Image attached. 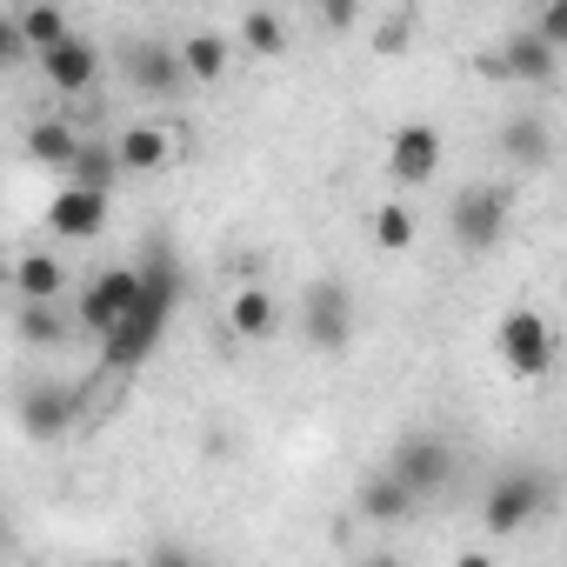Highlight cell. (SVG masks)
Masks as SVG:
<instances>
[{
  "mask_svg": "<svg viewBox=\"0 0 567 567\" xmlns=\"http://www.w3.org/2000/svg\"><path fill=\"white\" fill-rule=\"evenodd\" d=\"M174 301H181V267H174V254H154V260L141 267V288H134L127 315L101 334V374H114V381L134 374V368L161 348V328H167Z\"/></svg>",
  "mask_w": 567,
  "mask_h": 567,
  "instance_id": "cell-1",
  "label": "cell"
},
{
  "mask_svg": "<svg viewBox=\"0 0 567 567\" xmlns=\"http://www.w3.org/2000/svg\"><path fill=\"white\" fill-rule=\"evenodd\" d=\"M540 514H554V481H547L540 467H507V474L487 487V501H481V527H487L494 540L527 534Z\"/></svg>",
  "mask_w": 567,
  "mask_h": 567,
  "instance_id": "cell-2",
  "label": "cell"
},
{
  "mask_svg": "<svg viewBox=\"0 0 567 567\" xmlns=\"http://www.w3.org/2000/svg\"><path fill=\"white\" fill-rule=\"evenodd\" d=\"M447 234L461 254H494L507 234V194L501 187H461L447 200Z\"/></svg>",
  "mask_w": 567,
  "mask_h": 567,
  "instance_id": "cell-3",
  "label": "cell"
},
{
  "mask_svg": "<svg viewBox=\"0 0 567 567\" xmlns=\"http://www.w3.org/2000/svg\"><path fill=\"white\" fill-rule=\"evenodd\" d=\"M501 368L514 381H540L554 368V328L540 308H507L501 315Z\"/></svg>",
  "mask_w": 567,
  "mask_h": 567,
  "instance_id": "cell-4",
  "label": "cell"
},
{
  "mask_svg": "<svg viewBox=\"0 0 567 567\" xmlns=\"http://www.w3.org/2000/svg\"><path fill=\"white\" fill-rule=\"evenodd\" d=\"M301 341L321 348V354H341L354 341V301H348L341 280H315L301 295Z\"/></svg>",
  "mask_w": 567,
  "mask_h": 567,
  "instance_id": "cell-5",
  "label": "cell"
},
{
  "mask_svg": "<svg viewBox=\"0 0 567 567\" xmlns=\"http://www.w3.org/2000/svg\"><path fill=\"white\" fill-rule=\"evenodd\" d=\"M388 474H394L414 501H427V494L447 487V474H454V447H447L441 434H408V441L388 454Z\"/></svg>",
  "mask_w": 567,
  "mask_h": 567,
  "instance_id": "cell-6",
  "label": "cell"
},
{
  "mask_svg": "<svg viewBox=\"0 0 567 567\" xmlns=\"http://www.w3.org/2000/svg\"><path fill=\"white\" fill-rule=\"evenodd\" d=\"M34 61H41V81H48L54 94H87V87L101 81V48H94L87 34H68V41L41 48Z\"/></svg>",
  "mask_w": 567,
  "mask_h": 567,
  "instance_id": "cell-7",
  "label": "cell"
},
{
  "mask_svg": "<svg viewBox=\"0 0 567 567\" xmlns=\"http://www.w3.org/2000/svg\"><path fill=\"white\" fill-rule=\"evenodd\" d=\"M134 288H141V267H107V274H94V280H87V295H81V308H74V315H81V328L101 341V334L127 315Z\"/></svg>",
  "mask_w": 567,
  "mask_h": 567,
  "instance_id": "cell-8",
  "label": "cell"
},
{
  "mask_svg": "<svg viewBox=\"0 0 567 567\" xmlns=\"http://www.w3.org/2000/svg\"><path fill=\"white\" fill-rule=\"evenodd\" d=\"M487 74H507L514 87H554V74H560V48H547L534 28H520V34H507L501 61H487Z\"/></svg>",
  "mask_w": 567,
  "mask_h": 567,
  "instance_id": "cell-9",
  "label": "cell"
},
{
  "mask_svg": "<svg viewBox=\"0 0 567 567\" xmlns=\"http://www.w3.org/2000/svg\"><path fill=\"white\" fill-rule=\"evenodd\" d=\"M388 174H394L401 187H427V181L441 174V134H434L427 121L394 127V141H388Z\"/></svg>",
  "mask_w": 567,
  "mask_h": 567,
  "instance_id": "cell-10",
  "label": "cell"
},
{
  "mask_svg": "<svg viewBox=\"0 0 567 567\" xmlns=\"http://www.w3.org/2000/svg\"><path fill=\"white\" fill-rule=\"evenodd\" d=\"M121 74L147 94V101H174L181 87H187V74H181V54L174 48H161V41H134L127 54H121Z\"/></svg>",
  "mask_w": 567,
  "mask_h": 567,
  "instance_id": "cell-11",
  "label": "cell"
},
{
  "mask_svg": "<svg viewBox=\"0 0 567 567\" xmlns=\"http://www.w3.org/2000/svg\"><path fill=\"white\" fill-rule=\"evenodd\" d=\"M107 200L114 194H94V187H61L54 200H48V234L54 240H94L101 227H107Z\"/></svg>",
  "mask_w": 567,
  "mask_h": 567,
  "instance_id": "cell-12",
  "label": "cell"
},
{
  "mask_svg": "<svg viewBox=\"0 0 567 567\" xmlns=\"http://www.w3.org/2000/svg\"><path fill=\"white\" fill-rule=\"evenodd\" d=\"M74 388H28L21 394V427L34 434V441H54V434H68L74 427Z\"/></svg>",
  "mask_w": 567,
  "mask_h": 567,
  "instance_id": "cell-13",
  "label": "cell"
},
{
  "mask_svg": "<svg viewBox=\"0 0 567 567\" xmlns=\"http://www.w3.org/2000/svg\"><path fill=\"white\" fill-rule=\"evenodd\" d=\"M501 154H507L514 167H547V161H554V127L534 121V114H514V121L501 127Z\"/></svg>",
  "mask_w": 567,
  "mask_h": 567,
  "instance_id": "cell-14",
  "label": "cell"
},
{
  "mask_svg": "<svg viewBox=\"0 0 567 567\" xmlns=\"http://www.w3.org/2000/svg\"><path fill=\"white\" fill-rule=\"evenodd\" d=\"M14 288H21V301H61L68 267H61L48 247H28V254L14 260Z\"/></svg>",
  "mask_w": 567,
  "mask_h": 567,
  "instance_id": "cell-15",
  "label": "cell"
},
{
  "mask_svg": "<svg viewBox=\"0 0 567 567\" xmlns=\"http://www.w3.org/2000/svg\"><path fill=\"white\" fill-rule=\"evenodd\" d=\"M227 328H234L240 341H267V334L280 328V301H274L267 288H240V295L227 301Z\"/></svg>",
  "mask_w": 567,
  "mask_h": 567,
  "instance_id": "cell-16",
  "label": "cell"
},
{
  "mask_svg": "<svg viewBox=\"0 0 567 567\" xmlns=\"http://www.w3.org/2000/svg\"><path fill=\"white\" fill-rule=\"evenodd\" d=\"M114 154H121V174H154V167H167L174 134H167V127H127V134L114 141Z\"/></svg>",
  "mask_w": 567,
  "mask_h": 567,
  "instance_id": "cell-17",
  "label": "cell"
},
{
  "mask_svg": "<svg viewBox=\"0 0 567 567\" xmlns=\"http://www.w3.org/2000/svg\"><path fill=\"white\" fill-rule=\"evenodd\" d=\"M68 181H74V187H94V194H114V181H121L114 141H81L74 161H68Z\"/></svg>",
  "mask_w": 567,
  "mask_h": 567,
  "instance_id": "cell-18",
  "label": "cell"
},
{
  "mask_svg": "<svg viewBox=\"0 0 567 567\" xmlns=\"http://www.w3.org/2000/svg\"><path fill=\"white\" fill-rule=\"evenodd\" d=\"M227 61H234L227 34H194V41L181 48V74H187L194 87H214V81L227 74Z\"/></svg>",
  "mask_w": 567,
  "mask_h": 567,
  "instance_id": "cell-19",
  "label": "cell"
},
{
  "mask_svg": "<svg viewBox=\"0 0 567 567\" xmlns=\"http://www.w3.org/2000/svg\"><path fill=\"white\" fill-rule=\"evenodd\" d=\"M414 507H421V501H414V494H408V487H401V481H394L388 467H381V474H374V481L361 487V514H368V520H381V527L408 520Z\"/></svg>",
  "mask_w": 567,
  "mask_h": 567,
  "instance_id": "cell-20",
  "label": "cell"
},
{
  "mask_svg": "<svg viewBox=\"0 0 567 567\" xmlns=\"http://www.w3.org/2000/svg\"><path fill=\"white\" fill-rule=\"evenodd\" d=\"M14 28H21L28 54H41V48H54V41H68V34H74V28H68V14L54 8V0H28V8L14 14Z\"/></svg>",
  "mask_w": 567,
  "mask_h": 567,
  "instance_id": "cell-21",
  "label": "cell"
},
{
  "mask_svg": "<svg viewBox=\"0 0 567 567\" xmlns=\"http://www.w3.org/2000/svg\"><path fill=\"white\" fill-rule=\"evenodd\" d=\"M74 147H81V134H74L68 121H34V127H28V154H34L41 167H61V174H68Z\"/></svg>",
  "mask_w": 567,
  "mask_h": 567,
  "instance_id": "cell-22",
  "label": "cell"
},
{
  "mask_svg": "<svg viewBox=\"0 0 567 567\" xmlns=\"http://www.w3.org/2000/svg\"><path fill=\"white\" fill-rule=\"evenodd\" d=\"M240 41H247V54H288V21H280L274 8H247L240 14Z\"/></svg>",
  "mask_w": 567,
  "mask_h": 567,
  "instance_id": "cell-23",
  "label": "cell"
},
{
  "mask_svg": "<svg viewBox=\"0 0 567 567\" xmlns=\"http://www.w3.org/2000/svg\"><path fill=\"white\" fill-rule=\"evenodd\" d=\"M374 240H381L388 254H408V247H414V207H408V200H388V207L374 214Z\"/></svg>",
  "mask_w": 567,
  "mask_h": 567,
  "instance_id": "cell-24",
  "label": "cell"
},
{
  "mask_svg": "<svg viewBox=\"0 0 567 567\" xmlns=\"http://www.w3.org/2000/svg\"><path fill=\"white\" fill-rule=\"evenodd\" d=\"M21 334H28V341H41V348H54L68 328H61L54 301H21Z\"/></svg>",
  "mask_w": 567,
  "mask_h": 567,
  "instance_id": "cell-25",
  "label": "cell"
},
{
  "mask_svg": "<svg viewBox=\"0 0 567 567\" xmlns=\"http://www.w3.org/2000/svg\"><path fill=\"white\" fill-rule=\"evenodd\" d=\"M534 34H540L547 48H560V41H567V0H547L540 21H534Z\"/></svg>",
  "mask_w": 567,
  "mask_h": 567,
  "instance_id": "cell-26",
  "label": "cell"
},
{
  "mask_svg": "<svg viewBox=\"0 0 567 567\" xmlns=\"http://www.w3.org/2000/svg\"><path fill=\"white\" fill-rule=\"evenodd\" d=\"M28 54V41H21V28H14V14H0V74H8L14 61Z\"/></svg>",
  "mask_w": 567,
  "mask_h": 567,
  "instance_id": "cell-27",
  "label": "cell"
},
{
  "mask_svg": "<svg viewBox=\"0 0 567 567\" xmlns=\"http://www.w3.org/2000/svg\"><path fill=\"white\" fill-rule=\"evenodd\" d=\"M408 41H414V21H408V14H394V21H388V34H381V54H401Z\"/></svg>",
  "mask_w": 567,
  "mask_h": 567,
  "instance_id": "cell-28",
  "label": "cell"
},
{
  "mask_svg": "<svg viewBox=\"0 0 567 567\" xmlns=\"http://www.w3.org/2000/svg\"><path fill=\"white\" fill-rule=\"evenodd\" d=\"M321 14H328V28H354V0H321Z\"/></svg>",
  "mask_w": 567,
  "mask_h": 567,
  "instance_id": "cell-29",
  "label": "cell"
}]
</instances>
